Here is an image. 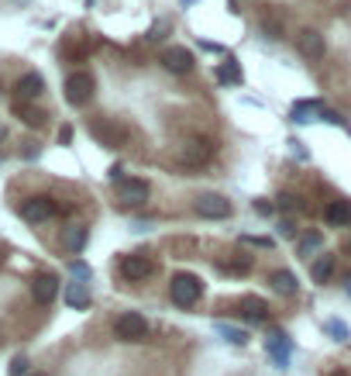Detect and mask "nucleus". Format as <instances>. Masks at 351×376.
I'll return each instance as SVG.
<instances>
[{
  "label": "nucleus",
  "mask_w": 351,
  "mask_h": 376,
  "mask_svg": "<svg viewBox=\"0 0 351 376\" xmlns=\"http://www.w3.org/2000/svg\"><path fill=\"white\" fill-rule=\"evenodd\" d=\"M169 297H173L176 307H193L203 297V283L193 273H176L173 283H169Z\"/></svg>",
  "instance_id": "f257e3e1"
},
{
  "label": "nucleus",
  "mask_w": 351,
  "mask_h": 376,
  "mask_svg": "<svg viewBox=\"0 0 351 376\" xmlns=\"http://www.w3.org/2000/svg\"><path fill=\"white\" fill-rule=\"evenodd\" d=\"M114 338H117V342H145V338H148V321H145L142 314L128 311V314H121V318L114 321Z\"/></svg>",
  "instance_id": "f03ea898"
},
{
  "label": "nucleus",
  "mask_w": 351,
  "mask_h": 376,
  "mask_svg": "<svg viewBox=\"0 0 351 376\" xmlns=\"http://www.w3.org/2000/svg\"><path fill=\"white\" fill-rule=\"evenodd\" d=\"M93 94H96V80H93V73H87V70H76V73L66 80V100H69L73 107L89 104Z\"/></svg>",
  "instance_id": "7ed1b4c3"
},
{
  "label": "nucleus",
  "mask_w": 351,
  "mask_h": 376,
  "mask_svg": "<svg viewBox=\"0 0 351 376\" xmlns=\"http://www.w3.org/2000/svg\"><path fill=\"white\" fill-rule=\"evenodd\" d=\"M89 131H93V138L103 142L107 149H121V145L128 142V128H124L121 121H110V117H107V121H93Z\"/></svg>",
  "instance_id": "20e7f679"
},
{
  "label": "nucleus",
  "mask_w": 351,
  "mask_h": 376,
  "mask_svg": "<svg viewBox=\"0 0 351 376\" xmlns=\"http://www.w3.org/2000/svg\"><path fill=\"white\" fill-rule=\"evenodd\" d=\"M155 273V263H152V256H145V252H131V256H124L121 259V277L124 280H148Z\"/></svg>",
  "instance_id": "39448f33"
},
{
  "label": "nucleus",
  "mask_w": 351,
  "mask_h": 376,
  "mask_svg": "<svg viewBox=\"0 0 351 376\" xmlns=\"http://www.w3.org/2000/svg\"><path fill=\"white\" fill-rule=\"evenodd\" d=\"M296 49L307 63H317V59H324V35L317 28H300L296 31Z\"/></svg>",
  "instance_id": "423d86ee"
},
{
  "label": "nucleus",
  "mask_w": 351,
  "mask_h": 376,
  "mask_svg": "<svg viewBox=\"0 0 351 376\" xmlns=\"http://www.w3.org/2000/svg\"><path fill=\"white\" fill-rule=\"evenodd\" d=\"M210 156H214V142H210V138H189V142L182 145V152H179V159H182L186 166H207Z\"/></svg>",
  "instance_id": "0eeeda50"
},
{
  "label": "nucleus",
  "mask_w": 351,
  "mask_h": 376,
  "mask_svg": "<svg viewBox=\"0 0 351 376\" xmlns=\"http://www.w3.org/2000/svg\"><path fill=\"white\" fill-rule=\"evenodd\" d=\"M52 214H55V200H52V197H28V200L21 204V218L31 221V224H42V221H49Z\"/></svg>",
  "instance_id": "6e6552de"
},
{
  "label": "nucleus",
  "mask_w": 351,
  "mask_h": 376,
  "mask_svg": "<svg viewBox=\"0 0 351 376\" xmlns=\"http://www.w3.org/2000/svg\"><path fill=\"white\" fill-rule=\"evenodd\" d=\"M196 214L224 221V218H231V200H224L221 193H203V197H196Z\"/></svg>",
  "instance_id": "1a4fd4ad"
},
{
  "label": "nucleus",
  "mask_w": 351,
  "mask_h": 376,
  "mask_svg": "<svg viewBox=\"0 0 351 376\" xmlns=\"http://www.w3.org/2000/svg\"><path fill=\"white\" fill-rule=\"evenodd\" d=\"M117 197H121L124 204H131V207H142V204L152 197V187H148L145 180H121V183H117Z\"/></svg>",
  "instance_id": "9d476101"
},
{
  "label": "nucleus",
  "mask_w": 351,
  "mask_h": 376,
  "mask_svg": "<svg viewBox=\"0 0 351 376\" xmlns=\"http://www.w3.org/2000/svg\"><path fill=\"white\" fill-rule=\"evenodd\" d=\"M159 63H162L169 73H189V70H193V52L182 49V45H169V49L162 52Z\"/></svg>",
  "instance_id": "9b49d317"
},
{
  "label": "nucleus",
  "mask_w": 351,
  "mask_h": 376,
  "mask_svg": "<svg viewBox=\"0 0 351 376\" xmlns=\"http://www.w3.org/2000/svg\"><path fill=\"white\" fill-rule=\"evenodd\" d=\"M31 297H35L38 304H52V300L59 297V277H52V273L35 277V283H31Z\"/></svg>",
  "instance_id": "f8f14e48"
},
{
  "label": "nucleus",
  "mask_w": 351,
  "mask_h": 376,
  "mask_svg": "<svg viewBox=\"0 0 351 376\" xmlns=\"http://www.w3.org/2000/svg\"><path fill=\"white\" fill-rule=\"evenodd\" d=\"M268 286H272L279 297H293L300 283H296V277H293L289 270H272V273H268Z\"/></svg>",
  "instance_id": "ddd939ff"
},
{
  "label": "nucleus",
  "mask_w": 351,
  "mask_h": 376,
  "mask_svg": "<svg viewBox=\"0 0 351 376\" xmlns=\"http://www.w3.org/2000/svg\"><path fill=\"white\" fill-rule=\"evenodd\" d=\"M265 349H268V356H272L279 366L289 363V338H286L282 332H272V335L265 338Z\"/></svg>",
  "instance_id": "4468645a"
},
{
  "label": "nucleus",
  "mask_w": 351,
  "mask_h": 376,
  "mask_svg": "<svg viewBox=\"0 0 351 376\" xmlns=\"http://www.w3.org/2000/svg\"><path fill=\"white\" fill-rule=\"evenodd\" d=\"M42 90H45V80L38 73H28V76L17 80V97L21 100H35V97H42Z\"/></svg>",
  "instance_id": "2eb2a0df"
},
{
  "label": "nucleus",
  "mask_w": 351,
  "mask_h": 376,
  "mask_svg": "<svg viewBox=\"0 0 351 376\" xmlns=\"http://www.w3.org/2000/svg\"><path fill=\"white\" fill-rule=\"evenodd\" d=\"M241 314L248 321H265L268 318V304H265L262 297H241Z\"/></svg>",
  "instance_id": "dca6fc26"
},
{
  "label": "nucleus",
  "mask_w": 351,
  "mask_h": 376,
  "mask_svg": "<svg viewBox=\"0 0 351 376\" xmlns=\"http://www.w3.org/2000/svg\"><path fill=\"white\" fill-rule=\"evenodd\" d=\"M324 218H327V224H348L351 221V204L348 200H334V204H327Z\"/></svg>",
  "instance_id": "f3484780"
},
{
  "label": "nucleus",
  "mask_w": 351,
  "mask_h": 376,
  "mask_svg": "<svg viewBox=\"0 0 351 376\" xmlns=\"http://www.w3.org/2000/svg\"><path fill=\"white\" fill-rule=\"evenodd\" d=\"M310 277H314V283L331 280V277H334V256H320V259L310 266Z\"/></svg>",
  "instance_id": "a211bd4d"
},
{
  "label": "nucleus",
  "mask_w": 351,
  "mask_h": 376,
  "mask_svg": "<svg viewBox=\"0 0 351 376\" xmlns=\"http://www.w3.org/2000/svg\"><path fill=\"white\" fill-rule=\"evenodd\" d=\"M66 304H69V307H76V311L89 307V290H87V283H73V286L66 290Z\"/></svg>",
  "instance_id": "6ab92c4d"
},
{
  "label": "nucleus",
  "mask_w": 351,
  "mask_h": 376,
  "mask_svg": "<svg viewBox=\"0 0 351 376\" xmlns=\"http://www.w3.org/2000/svg\"><path fill=\"white\" fill-rule=\"evenodd\" d=\"M62 245H66L69 252H80V249L87 245V228H76V224L66 228V231H62Z\"/></svg>",
  "instance_id": "aec40b11"
},
{
  "label": "nucleus",
  "mask_w": 351,
  "mask_h": 376,
  "mask_svg": "<svg viewBox=\"0 0 351 376\" xmlns=\"http://www.w3.org/2000/svg\"><path fill=\"white\" fill-rule=\"evenodd\" d=\"M314 114H320V104H317V100H300V104H293V121H314Z\"/></svg>",
  "instance_id": "412c9836"
},
{
  "label": "nucleus",
  "mask_w": 351,
  "mask_h": 376,
  "mask_svg": "<svg viewBox=\"0 0 351 376\" xmlns=\"http://www.w3.org/2000/svg\"><path fill=\"white\" fill-rule=\"evenodd\" d=\"M17 114H21V121H24V124H31V128L45 124V114H42V111H35V107H24V104H17Z\"/></svg>",
  "instance_id": "4be33fe9"
},
{
  "label": "nucleus",
  "mask_w": 351,
  "mask_h": 376,
  "mask_svg": "<svg viewBox=\"0 0 351 376\" xmlns=\"http://www.w3.org/2000/svg\"><path fill=\"white\" fill-rule=\"evenodd\" d=\"M217 332H221L231 345H245V342H248V335H245V332H238V328H231V325H217Z\"/></svg>",
  "instance_id": "5701e85b"
},
{
  "label": "nucleus",
  "mask_w": 351,
  "mask_h": 376,
  "mask_svg": "<svg viewBox=\"0 0 351 376\" xmlns=\"http://www.w3.org/2000/svg\"><path fill=\"white\" fill-rule=\"evenodd\" d=\"M314 249H320V235L317 231H310V235L300 238V252H314Z\"/></svg>",
  "instance_id": "b1692460"
},
{
  "label": "nucleus",
  "mask_w": 351,
  "mask_h": 376,
  "mask_svg": "<svg viewBox=\"0 0 351 376\" xmlns=\"http://www.w3.org/2000/svg\"><path fill=\"white\" fill-rule=\"evenodd\" d=\"M327 332H331L338 342H348V332H345V325H341V321H327Z\"/></svg>",
  "instance_id": "393cba45"
},
{
  "label": "nucleus",
  "mask_w": 351,
  "mask_h": 376,
  "mask_svg": "<svg viewBox=\"0 0 351 376\" xmlns=\"http://www.w3.org/2000/svg\"><path fill=\"white\" fill-rule=\"evenodd\" d=\"M217 76H221L224 83H234V80H238V70L231 66V59H228V66H221V73H217Z\"/></svg>",
  "instance_id": "a878e982"
},
{
  "label": "nucleus",
  "mask_w": 351,
  "mask_h": 376,
  "mask_svg": "<svg viewBox=\"0 0 351 376\" xmlns=\"http://www.w3.org/2000/svg\"><path fill=\"white\" fill-rule=\"evenodd\" d=\"M10 376H28V359H24V356H17V359L10 363Z\"/></svg>",
  "instance_id": "bb28decb"
},
{
  "label": "nucleus",
  "mask_w": 351,
  "mask_h": 376,
  "mask_svg": "<svg viewBox=\"0 0 351 376\" xmlns=\"http://www.w3.org/2000/svg\"><path fill=\"white\" fill-rule=\"evenodd\" d=\"M320 117H324V121H331V124H341V128H345V117H341L338 111H327V107H320Z\"/></svg>",
  "instance_id": "cd10ccee"
},
{
  "label": "nucleus",
  "mask_w": 351,
  "mask_h": 376,
  "mask_svg": "<svg viewBox=\"0 0 351 376\" xmlns=\"http://www.w3.org/2000/svg\"><path fill=\"white\" fill-rule=\"evenodd\" d=\"M73 273H76V277H83V280H87V277H89V270H87V266H83V263H73Z\"/></svg>",
  "instance_id": "c85d7f7f"
},
{
  "label": "nucleus",
  "mask_w": 351,
  "mask_h": 376,
  "mask_svg": "<svg viewBox=\"0 0 351 376\" xmlns=\"http://www.w3.org/2000/svg\"><path fill=\"white\" fill-rule=\"evenodd\" d=\"M282 235H286V238H293V235H296V228H293L289 221H282Z\"/></svg>",
  "instance_id": "c756f323"
},
{
  "label": "nucleus",
  "mask_w": 351,
  "mask_h": 376,
  "mask_svg": "<svg viewBox=\"0 0 351 376\" xmlns=\"http://www.w3.org/2000/svg\"><path fill=\"white\" fill-rule=\"evenodd\" d=\"M255 211H259V214H272V204H262V200H259V204H255Z\"/></svg>",
  "instance_id": "7c9ffc66"
},
{
  "label": "nucleus",
  "mask_w": 351,
  "mask_h": 376,
  "mask_svg": "<svg viewBox=\"0 0 351 376\" xmlns=\"http://www.w3.org/2000/svg\"><path fill=\"white\" fill-rule=\"evenodd\" d=\"M348 297H351V277H348Z\"/></svg>",
  "instance_id": "2f4dec72"
},
{
  "label": "nucleus",
  "mask_w": 351,
  "mask_h": 376,
  "mask_svg": "<svg viewBox=\"0 0 351 376\" xmlns=\"http://www.w3.org/2000/svg\"><path fill=\"white\" fill-rule=\"evenodd\" d=\"M31 376H49V373H31Z\"/></svg>",
  "instance_id": "473e14b6"
},
{
  "label": "nucleus",
  "mask_w": 351,
  "mask_h": 376,
  "mask_svg": "<svg viewBox=\"0 0 351 376\" xmlns=\"http://www.w3.org/2000/svg\"><path fill=\"white\" fill-rule=\"evenodd\" d=\"M348 252H351V238H348Z\"/></svg>",
  "instance_id": "72a5a7b5"
},
{
  "label": "nucleus",
  "mask_w": 351,
  "mask_h": 376,
  "mask_svg": "<svg viewBox=\"0 0 351 376\" xmlns=\"http://www.w3.org/2000/svg\"><path fill=\"white\" fill-rule=\"evenodd\" d=\"M334 376H345V373H334Z\"/></svg>",
  "instance_id": "f704fd0d"
}]
</instances>
